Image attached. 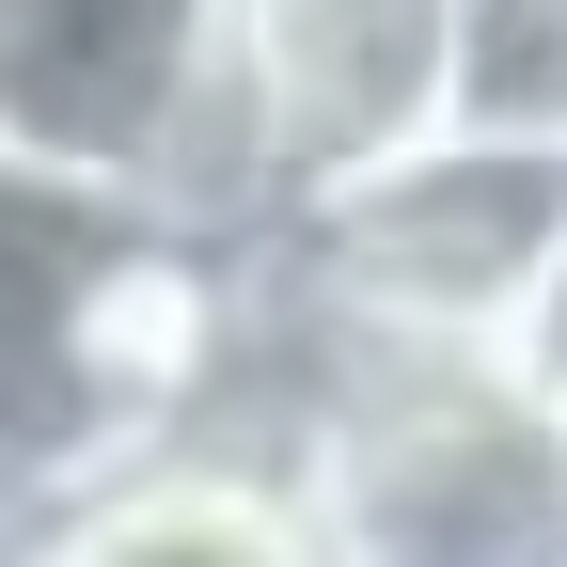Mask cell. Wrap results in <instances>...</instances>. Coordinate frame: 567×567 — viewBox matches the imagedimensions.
I'll list each match as a JSON object with an SVG mask.
<instances>
[{"mask_svg": "<svg viewBox=\"0 0 567 567\" xmlns=\"http://www.w3.org/2000/svg\"><path fill=\"white\" fill-rule=\"evenodd\" d=\"M0 536H17V505H0Z\"/></svg>", "mask_w": 567, "mask_h": 567, "instance_id": "52a82bcc", "label": "cell"}, {"mask_svg": "<svg viewBox=\"0 0 567 567\" xmlns=\"http://www.w3.org/2000/svg\"><path fill=\"white\" fill-rule=\"evenodd\" d=\"M551 252H567V158L551 142H488V126H425L410 158L316 189L268 237V268L316 316L394 331V347H520Z\"/></svg>", "mask_w": 567, "mask_h": 567, "instance_id": "7a4b0ae2", "label": "cell"}, {"mask_svg": "<svg viewBox=\"0 0 567 567\" xmlns=\"http://www.w3.org/2000/svg\"><path fill=\"white\" fill-rule=\"evenodd\" d=\"M520 363L567 394V252H551V284H536V316H520Z\"/></svg>", "mask_w": 567, "mask_h": 567, "instance_id": "8992f818", "label": "cell"}, {"mask_svg": "<svg viewBox=\"0 0 567 567\" xmlns=\"http://www.w3.org/2000/svg\"><path fill=\"white\" fill-rule=\"evenodd\" d=\"M425 126H457V0H237L221 80L142 221L268 252L316 189L410 158Z\"/></svg>", "mask_w": 567, "mask_h": 567, "instance_id": "6da1fadb", "label": "cell"}, {"mask_svg": "<svg viewBox=\"0 0 567 567\" xmlns=\"http://www.w3.org/2000/svg\"><path fill=\"white\" fill-rule=\"evenodd\" d=\"M221 17L237 0H0V158L48 189L158 205L221 80Z\"/></svg>", "mask_w": 567, "mask_h": 567, "instance_id": "3957f363", "label": "cell"}, {"mask_svg": "<svg viewBox=\"0 0 567 567\" xmlns=\"http://www.w3.org/2000/svg\"><path fill=\"white\" fill-rule=\"evenodd\" d=\"M0 567H331V551H316L284 473L158 442V457H126L95 488H63V505H32L0 536Z\"/></svg>", "mask_w": 567, "mask_h": 567, "instance_id": "277c9868", "label": "cell"}, {"mask_svg": "<svg viewBox=\"0 0 567 567\" xmlns=\"http://www.w3.org/2000/svg\"><path fill=\"white\" fill-rule=\"evenodd\" d=\"M457 126L567 158V0H457Z\"/></svg>", "mask_w": 567, "mask_h": 567, "instance_id": "5b68a950", "label": "cell"}]
</instances>
